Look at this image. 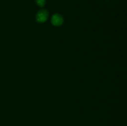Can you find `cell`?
<instances>
[{
  "instance_id": "cell-1",
  "label": "cell",
  "mask_w": 127,
  "mask_h": 126,
  "mask_svg": "<svg viewBox=\"0 0 127 126\" xmlns=\"http://www.w3.org/2000/svg\"><path fill=\"white\" fill-rule=\"evenodd\" d=\"M48 17V12L45 9H41L38 11L35 16L36 21L38 23H43Z\"/></svg>"
},
{
  "instance_id": "cell-2",
  "label": "cell",
  "mask_w": 127,
  "mask_h": 126,
  "mask_svg": "<svg viewBox=\"0 0 127 126\" xmlns=\"http://www.w3.org/2000/svg\"><path fill=\"white\" fill-rule=\"evenodd\" d=\"M63 21H64V19H63V16L60 14H55L51 19L52 23L56 27L62 25L63 23Z\"/></svg>"
},
{
  "instance_id": "cell-3",
  "label": "cell",
  "mask_w": 127,
  "mask_h": 126,
  "mask_svg": "<svg viewBox=\"0 0 127 126\" xmlns=\"http://www.w3.org/2000/svg\"><path fill=\"white\" fill-rule=\"evenodd\" d=\"M35 2L40 7H43L45 4L46 0H35Z\"/></svg>"
}]
</instances>
